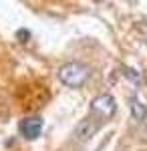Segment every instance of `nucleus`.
Masks as SVG:
<instances>
[{"label":"nucleus","instance_id":"f257e3e1","mask_svg":"<svg viewBox=\"0 0 147 151\" xmlns=\"http://www.w3.org/2000/svg\"><path fill=\"white\" fill-rule=\"evenodd\" d=\"M91 79V69L83 63H67L58 69V81L65 87L79 89Z\"/></svg>","mask_w":147,"mask_h":151},{"label":"nucleus","instance_id":"7ed1b4c3","mask_svg":"<svg viewBox=\"0 0 147 151\" xmlns=\"http://www.w3.org/2000/svg\"><path fill=\"white\" fill-rule=\"evenodd\" d=\"M18 129H20V135L24 139H36L43 131V119L40 117H26L20 121Z\"/></svg>","mask_w":147,"mask_h":151},{"label":"nucleus","instance_id":"20e7f679","mask_svg":"<svg viewBox=\"0 0 147 151\" xmlns=\"http://www.w3.org/2000/svg\"><path fill=\"white\" fill-rule=\"evenodd\" d=\"M99 125H101V123H99L97 117H87L85 121H81L79 125L75 127V133H73V135H75L79 141H87V139H91V137L95 135V131L99 129Z\"/></svg>","mask_w":147,"mask_h":151},{"label":"nucleus","instance_id":"39448f33","mask_svg":"<svg viewBox=\"0 0 147 151\" xmlns=\"http://www.w3.org/2000/svg\"><path fill=\"white\" fill-rule=\"evenodd\" d=\"M129 109H131V115L135 117L137 121H141V123L147 121V105L141 103L139 97H131L129 99Z\"/></svg>","mask_w":147,"mask_h":151},{"label":"nucleus","instance_id":"f03ea898","mask_svg":"<svg viewBox=\"0 0 147 151\" xmlns=\"http://www.w3.org/2000/svg\"><path fill=\"white\" fill-rule=\"evenodd\" d=\"M91 113L97 117L99 121L111 117L115 113V99L111 95H99V97L93 99V103H91Z\"/></svg>","mask_w":147,"mask_h":151}]
</instances>
